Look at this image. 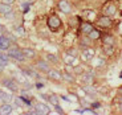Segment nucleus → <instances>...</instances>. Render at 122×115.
<instances>
[{"label":"nucleus","mask_w":122,"mask_h":115,"mask_svg":"<svg viewBox=\"0 0 122 115\" xmlns=\"http://www.w3.org/2000/svg\"><path fill=\"white\" fill-rule=\"evenodd\" d=\"M46 25H48L49 30L52 32H58L62 28V20L60 19V16L57 13H51L46 19Z\"/></svg>","instance_id":"nucleus-1"},{"label":"nucleus","mask_w":122,"mask_h":115,"mask_svg":"<svg viewBox=\"0 0 122 115\" xmlns=\"http://www.w3.org/2000/svg\"><path fill=\"white\" fill-rule=\"evenodd\" d=\"M8 56L12 60H15V61H19V62H23V61H25L27 58H25V56H24V53H23V49L21 48H19L17 45H11L9 46V49H8Z\"/></svg>","instance_id":"nucleus-2"},{"label":"nucleus","mask_w":122,"mask_h":115,"mask_svg":"<svg viewBox=\"0 0 122 115\" xmlns=\"http://www.w3.org/2000/svg\"><path fill=\"white\" fill-rule=\"evenodd\" d=\"M113 23H114L113 17L106 16V15H104V13L98 15L97 19H96V24L100 28H102V29H109V28H112L113 27Z\"/></svg>","instance_id":"nucleus-3"},{"label":"nucleus","mask_w":122,"mask_h":115,"mask_svg":"<svg viewBox=\"0 0 122 115\" xmlns=\"http://www.w3.org/2000/svg\"><path fill=\"white\" fill-rule=\"evenodd\" d=\"M117 12H118V5L114 1H112V0L106 1L102 5V9H101V13H104L106 16H110V17H113L114 15H117Z\"/></svg>","instance_id":"nucleus-4"},{"label":"nucleus","mask_w":122,"mask_h":115,"mask_svg":"<svg viewBox=\"0 0 122 115\" xmlns=\"http://www.w3.org/2000/svg\"><path fill=\"white\" fill-rule=\"evenodd\" d=\"M1 83H3V86H5L7 89H9L12 93H17V91L20 90V83H19L15 78H3L1 79Z\"/></svg>","instance_id":"nucleus-5"},{"label":"nucleus","mask_w":122,"mask_h":115,"mask_svg":"<svg viewBox=\"0 0 122 115\" xmlns=\"http://www.w3.org/2000/svg\"><path fill=\"white\" fill-rule=\"evenodd\" d=\"M57 9L65 15H70L73 12V7L70 4L69 0H58L57 1Z\"/></svg>","instance_id":"nucleus-6"},{"label":"nucleus","mask_w":122,"mask_h":115,"mask_svg":"<svg viewBox=\"0 0 122 115\" xmlns=\"http://www.w3.org/2000/svg\"><path fill=\"white\" fill-rule=\"evenodd\" d=\"M35 67H36V70L37 72H40V73H48L49 70L52 69V65L49 64L46 60H37L36 62H35Z\"/></svg>","instance_id":"nucleus-7"},{"label":"nucleus","mask_w":122,"mask_h":115,"mask_svg":"<svg viewBox=\"0 0 122 115\" xmlns=\"http://www.w3.org/2000/svg\"><path fill=\"white\" fill-rule=\"evenodd\" d=\"M93 28H94L93 23H90V21H85V20L80 21L78 30H80V33L82 34V36H88V34L90 33L92 30H93Z\"/></svg>","instance_id":"nucleus-8"},{"label":"nucleus","mask_w":122,"mask_h":115,"mask_svg":"<svg viewBox=\"0 0 122 115\" xmlns=\"http://www.w3.org/2000/svg\"><path fill=\"white\" fill-rule=\"evenodd\" d=\"M46 77H48L49 81H53V82H56V83L62 82V74H61V72L57 69H53V67L46 73Z\"/></svg>","instance_id":"nucleus-9"},{"label":"nucleus","mask_w":122,"mask_h":115,"mask_svg":"<svg viewBox=\"0 0 122 115\" xmlns=\"http://www.w3.org/2000/svg\"><path fill=\"white\" fill-rule=\"evenodd\" d=\"M33 112L35 114H39V115H46L51 112V109L45 103H36L33 107Z\"/></svg>","instance_id":"nucleus-10"},{"label":"nucleus","mask_w":122,"mask_h":115,"mask_svg":"<svg viewBox=\"0 0 122 115\" xmlns=\"http://www.w3.org/2000/svg\"><path fill=\"white\" fill-rule=\"evenodd\" d=\"M101 41L104 45H112V46H116V36L114 34H110V33H105L101 36Z\"/></svg>","instance_id":"nucleus-11"},{"label":"nucleus","mask_w":122,"mask_h":115,"mask_svg":"<svg viewBox=\"0 0 122 115\" xmlns=\"http://www.w3.org/2000/svg\"><path fill=\"white\" fill-rule=\"evenodd\" d=\"M11 38L5 34H1L0 36V50H8L9 46H11Z\"/></svg>","instance_id":"nucleus-12"},{"label":"nucleus","mask_w":122,"mask_h":115,"mask_svg":"<svg viewBox=\"0 0 122 115\" xmlns=\"http://www.w3.org/2000/svg\"><path fill=\"white\" fill-rule=\"evenodd\" d=\"M62 74V82H66V83H74L76 82V74L70 72H61Z\"/></svg>","instance_id":"nucleus-13"},{"label":"nucleus","mask_w":122,"mask_h":115,"mask_svg":"<svg viewBox=\"0 0 122 115\" xmlns=\"http://www.w3.org/2000/svg\"><path fill=\"white\" fill-rule=\"evenodd\" d=\"M81 54L85 58V61H90V60H93V57L96 56V52H94V49H92V48H85L81 52Z\"/></svg>","instance_id":"nucleus-14"},{"label":"nucleus","mask_w":122,"mask_h":115,"mask_svg":"<svg viewBox=\"0 0 122 115\" xmlns=\"http://www.w3.org/2000/svg\"><path fill=\"white\" fill-rule=\"evenodd\" d=\"M13 111V107L11 106L9 102H4L1 106H0V115H8Z\"/></svg>","instance_id":"nucleus-15"},{"label":"nucleus","mask_w":122,"mask_h":115,"mask_svg":"<svg viewBox=\"0 0 122 115\" xmlns=\"http://www.w3.org/2000/svg\"><path fill=\"white\" fill-rule=\"evenodd\" d=\"M101 36H102V32H101L100 29H97V28H93V30H92L90 33L88 34V37H89V40L90 41H97V40H100L101 38Z\"/></svg>","instance_id":"nucleus-16"},{"label":"nucleus","mask_w":122,"mask_h":115,"mask_svg":"<svg viewBox=\"0 0 122 115\" xmlns=\"http://www.w3.org/2000/svg\"><path fill=\"white\" fill-rule=\"evenodd\" d=\"M82 90L85 91V94H88V95H96V94H98V90L93 86V83H89V85H84L82 86Z\"/></svg>","instance_id":"nucleus-17"},{"label":"nucleus","mask_w":122,"mask_h":115,"mask_svg":"<svg viewBox=\"0 0 122 115\" xmlns=\"http://www.w3.org/2000/svg\"><path fill=\"white\" fill-rule=\"evenodd\" d=\"M45 60L48 61L51 65H58L60 64V58L57 56L52 54V53H45Z\"/></svg>","instance_id":"nucleus-18"},{"label":"nucleus","mask_w":122,"mask_h":115,"mask_svg":"<svg viewBox=\"0 0 122 115\" xmlns=\"http://www.w3.org/2000/svg\"><path fill=\"white\" fill-rule=\"evenodd\" d=\"M23 53H24L27 60H32V58L36 57V50L32 48H23Z\"/></svg>","instance_id":"nucleus-19"},{"label":"nucleus","mask_w":122,"mask_h":115,"mask_svg":"<svg viewBox=\"0 0 122 115\" xmlns=\"http://www.w3.org/2000/svg\"><path fill=\"white\" fill-rule=\"evenodd\" d=\"M12 12V5H8V4H4V3H0V15H8V13Z\"/></svg>","instance_id":"nucleus-20"},{"label":"nucleus","mask_w":122,"mask_h":115,"mask_svg":"<svg viewBox=\"0 0 122 115\" xmlns=\"http://www.w3.org/2000/svg\"><path fill=\"white\" fill-rule=\"evenodd\" d=\"M45 99L48 101L51 105H53V106H58V105H60V101H58L57 94H49L48 97H45Z\"/></svg>","instance_id":"nucleus-21"},{"label":"nucleus","mask_w":122,"mask_h":115,"mask_svg":"<svg viewBox=\"0 0 122 115\" xmlns=\"http://www.w3.org/2000/svg\"><path fill=\"white\" fill-rule=\"evenodd\" d=\"M12 99H13L12 94H8V93H5V91L0 90V101H1V102H11Z\"/></svg>","instance_id":"nucleus-22"},{"label":"nucleus","mask_w":122,"mask_h":115,"mask_svg":"<svg viewBox=\"0 0 122 115\" xmlns=\"http://www.w3.org/2000/svg\"><path fill=\"white\" fill-rule=\"evenodd\" d=\"M102 52H104L105 56H112L114 53V46H112V45H104V44H102Z\"/></svg>","instance_id":"nucleus-23"},{"label":"nucleus","mask_w":122,"mask_h":115,"mask_svg":"<svg viewBox=\"0 0 122 115\" xmlns=\"http://www.w3.org/2000/svg\"><path fill=\"white\" fill-rule=\"evenodd\" d=\"M13 103H15L17 107H23L25 105V101L23 99V97H13Z\"/></svg>","instance_id":"nucleus-24"},{"label":"nucleus","mask_w":122,"mask_h":115,"mask_svg":"<svg viewBox=\"0 0 122 115\" xmlns=\"http://www.w3.org/2000/svg\"><path fill=\"white\" fill-rule=\"evenodd\" d=\"M65 54H69V56H72V57H74V58H78L80 53H78V50H77V49H74V48H69V49H66Z\"/></svg>","instance_id":"nucleus-25"},{"label":"nucleus","mask_w":122,"mask_h":115,"mask_svg":"<svg viewBox=\"0 0 122 115\" xmlns=\"http://www.w3.org/2000/svg\"><path fill=\"white\" fill-rule=\"evenodd\" d=\"M0 3L8 4V5H13V4L16 3V0H0Z\"/></svg>","instance_id":"nucleus-26"},{"label":"nucleus","mask_w":122,"mask_h":115,"mask_svg":"<svg viewBox=\"0 0 122 115\" xmlns=\"http://www.w3.org/2000/svg\"><path fill=\"white\" fill-rule=\"evenodd\" d=\"M117 98L119 99V102L122 101V86H119L118 90H117Z\"/></svg>","instance_id":"nucleus-27"},{"label":"nucleus","mask_w":122,"mask_h":115,"mask_svg":"<svg viewBox=\"0 0 122 115\" xmlns=\"http://www.w3.org/2000/svg\"><path fill=\"white\" fill-rule=\"evenodd\" d=\"M16 33H17V34H24V28H23V27H17V28H16Z\"/></svg>","instance_id":"nucleus-28"},{"label":"nucleus","mask_w":122,"mask_h":115,"mask_svg":"<svg viewBox=\"0 0 122 115\" xmlns=\"http://www.w3.org/2000/svg\"><path fill=\"white\" fill-rule=\"evenodd\" d=\"M7 66V64H4L3 61H0V72H3L4 70V67Z\"/></svg>","instance_id":"nucleus-29"},{"label":"nucleus","mask_w":122,"mask_h":115,"mask_svg":"<svg viewBox=\"0 0 122 115\" xmlns=\"http://www.w3.org/2000/svg\"><path fill=\"white\" fill-rule=\"evenodd\" d=\"M118 111H119V112H121V114H122V101H121V102L118 103Z\"/></svg>","instance_id":"nucleus-30"},{"label":"nucleus","mask_w":122,"mask_h":115,"mask_svg":"<svg viewBox=\"0 0 122 115\" xmlns=\"http://www.w3.org/2000/svg\"><path fill=\"white\" fill-rule=\"evenodd\" d=\"M0 32H3V33H4V28L1 27V25H0Z\"/></svg>","instance_id":"nucleus-31"}]
</instances>
